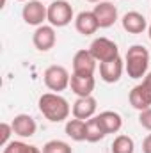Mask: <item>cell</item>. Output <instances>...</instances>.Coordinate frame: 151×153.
Returning a JSON list of instances; mask_svg holds the SVG:
<instances>
[{"mask_svg": "<svg viewBox=\"0 0 151 153\" xmlns=\"http://www.w3.org/2000/svg\"><path fill=\"white\" fill-rule=\"evenodd\" d=\"M39 111L48 121L52 123H62L68 119L71 112L70 103L66 98H62L59 93H44L39 98Z\"/></svg>", "mask_w": 151, "mask_h": 153, "instance_id": "obj_1", "label": "cell"}, {"mask_svg": "<svg viewBox=\"0 0 151 153\" xmlns=\"http://www.w3.org/2000/svg\"><path fill=\"white\" fill-rule=\"evenodd\" d=\"M150 68V52L142 45H133L128 48L124 57V70L130 78H142L148 75Z\"/></svg>", "mask_w": 151, "mask_h": 153, "instance_id": "obj_2", "label": "cell"}, {"mask_svg": "<svg viewBox=\"0 0 151 153\" xmlns=\"http://www.w3.org/2000/svg\"><path fill=\"white\" fill-rule=\"evenodd\" d=\"M43 78H44V85H46L52 93L66 91V89L70 87V82H71L70 71H68L64 66H59V64H53V66L46 68Z\"/></svg>", "mask_w": 151, "mask_h": 153, "instance_id": "obj_3", "label": "cell"}, {"mask_svg": "<svg viewBox=\"0 0 151 153\" xmlns=\"http://www.w3.org/2000/svg\"><path fill=\"white\" fill-rule=\"evenodd\" d=\"M73 20V7L68 0H53L48 5V22L52 27H66Z\"/></svg>", "mask_w": 151, "mask_h": 153, "instance_id": "obj_4", "label": "cell"}, {"mask_svg": "<svg viewBox=\"0 0 151 153\" xmlns=\"http://www.w3.org/2000/svg\"><path fill=\"white\" fill-rule=\"evenodd\" d=\"M128 100H130V105L137 111H144L151 107V71L142 78L141 84H137L130 91Z\"/></svg>", "mask_w": 151, "mask_h": 153, "instance_id": "obj_5", "label": "cell"}, {"mask_svg": "<svg viewBox=\"0 0 151 153\" xmlns=\"http://www.w3.org/2000/svg\"><path fill=\"white\" fill-rule=\"evenodd\" d=\"M89 52L93 53V57H94L98 62H107V61H112L115 57H119V48H117V45L109 38H96L91 43Z\"/></svg>", "mask_w": 151, "mask_h": 153, "instance_id": "obj_6", "label": "cell"}, {"mask_svg": "<svg viewBox=\"0 0 151 153\" xmlns=\"http://www.w3.org/2000/svg\"><path fill=\"white\" fill-rule=\"evenodd\" d=\"M21 16H23V22H25L27 25L41 27L43 22L48 20V7L43 5L41 0H29V2H25V5H23Z\"/></svg>", "mask_w": 151, "mask_h": 153, "instance_id": "obj_7", "label": "cell"}, {"mask_svg": "<svg viewBox=\"0 0 151 153\" xmlns=\"http://www.w3.org/2000/svg\"><path fill=\"white\" fill-rule=\"evenodd\" d=\"M55 41H57V34H55V27H52V25H41L34 30L32 43L39 52L52 50L55 46Z\"/></svg>", "mask_w": 151, "mask_h": 153, "instance_id": "obj_8", "label": "cell"}, {"mask_svg": "<svg viewBox=\"0 0 151 153\" xmlns=\"http://www.w3.org/2000/svg\"><path fill=\"white\" fill-rule=\"evenodd\" d=\"M93 13L98 20V23H100V29H109L117 22V7L112 2H103V0L98 2L94 5Z\"/></svg>", "mask_w": 151, "mask_h": 153, "instance_id": "obj_9", "label": "cell"}, {"mask_svg": "<svg viewBox=\"0 0 151 153\" xmlns=\"http://www.w3.org/2000/svg\"><path fill=\"white\" fill-rule=\"evenodd\" d=\"M96 59L93 57V53L87 50H78L73 57V73L78 75H94L96 71Z\"/></svg>", "mask_w": 151, "mask_h": 153, "instance_id": "obj_10", "label": "cell"}, {"mask_svg": "<svg viewBox=\"0 0 151 153\" xmlns=\"http://www.w3.org/2000/svg\"><path fill=\"white\" fill-rule=\"evenodd\" d=\"M96 109H98V102H96L94 96H80V98L75 100L71 112H73V117L87 121V119L94 117Z\"/></svg>", "mask_w": 151, "mask_h": 153, "instance_id": "obj_11", "label": "cell"}, {"mask_svg": "<svg viewBox=\"0 0 151 153\" xmlns=\"http://www.w3.org/2000/svg\"><path fill=\"white\" fill-rule=\"evenodd\" d=\"M123 70H124V62L121 57H115V59L107 61V62H100V76L107 84L119 82V78L123 75Z\"/></svg>", "mask_w": 151, "mask_h": 153, "instance_id": "obj_12", "label": "cell"}, {"mask_svg": "<svg viewBox=\"0 0 151 153\" xmlns=\"http://www.w3.org/2000/svg\"><path fill=\"white\" fill-rule=\"evenodd\" d=\"M70 87H71V91L75 93L78 98L80 96H93V91L96 87L94 75H78V73H73Z\"/></svg>", "mask_w": 151, "mask_h": 153, "instance_id": "obj_13", "label": "cell"}, {"mask_svg": "<svg viewBox=\"0 0 151 153\" xmlns=\"http://www.w3.org/2000/svg\"><path fill=\"white\" fill-rule=\"evenodd\" d=\"M75 29L82 36H93L100 29V23H98L93 11H82L75 18Z\"/></svg>", "mask_w": 151, "mask_h": 153, "instance_id": "obj_14", "label": "cell"}, {"mask_svg": "<svg viewBox=\"0 0 151 153\" xmlns=\"http://www.w3.org/2000/svg\"><path fill=\"white\" fill-rule=\"evenodd\" d=\"M13 130H14V134L16 135H20V137H23V139H27V137H32L34 134H36V130H38V125H36V121H34V117L29 114H18L14 116V119H13Z\"/></svg>", "mask_w": 151, "mask_h": 153, "instance_id": "obj_15", "label": "cell"}, {"mask_svg": "<svg viewBox=\"0 0 151 153\" xmlns=\"http://www.w3.org/2000/svg\"><path fill=\"white\" fill-rule=\"evenodd\" d=\"M121 23H123V29H124L128 34H142V32L148 29L146 18H144L141 13H137V11L126 13V14L123 16V20H121Z\"/></svg>", "mask_w": 151, "mask_h": 153, "instance_id": "obj_16", "label": "cell"}, {"mask_svg": "<svg viewBox=\"0 0 151 153\" xmlns=\"http://www.w3.org/2000/svg\"><path fill=\"white\" fill-rule=\"evenodd\" d=\"M105 135H107V130L101 125V121H100L98 116H94V117H91V119L85 121V141L87 143H98Z\"/></svg>", "mask_w": 151, "mask_h": 153, "instance_id": "obj_17", "label": "cell"}, {"mask_svg": "<svg viewBox=\"0 0 151 153\" xmlns=\"http://www.w3.org/2000/svg\"><path fill=\"white\" fill-rule=\"evenodd\" d=\"M98 117H100L101 125L105 126L107 135L109 134H117L121 130V126H123V117L117 112H114V111H103V112L98 114Z\"/></svg>", "mask_w": 151, "mask_h": 153, "instance_id": "obj_18", "label": "cell"}, {"mask_svg": "<svg viewBox=\"0 0 151 153\" xmlns=\"http://www.w3.org/2000/svg\"><path fill=\"white\" fill-rule=\"evenodd\" d=\"M66 135L70 139L76 141V143L85 141V121L84 119H78V117L68 119L66 121Z\"/></svg>", "mask_w": 151, "mask_h": 153, "instance_id": "obj_19", "label": "cell"}, {"mask_svg": "<svg viewBox=\"0 0 151 153\" xmlns=\"http://www.w3.org/2000/svg\"><path fill=\"white\" fill-rule=\"evenodd\" d=\"M110 150H112V153H133L135 152V143L130 135L121 134L114 139Z\"/></svg>", "mask_w": 151, "mask_h": 153, "instance_id": "obj_20", "label": "cell"}, {"mask_svg": "<svg viewBox=\"0 0 151 153\" xmlns=\"http://www.w3.org/2000/svg\"><path fill=\"white\" fill-rule=\"evenodd\" d=\"M43 153H73V150H71V146L68 143L53 139V141H48L43 146Z\"/></svg>", "mask_w": 151, "mask_h": 153, "instance_id": "obj_21", "label": "cell"}, {"mask_svg": "<svg viewBox=\"0 0 151 153\" xmlns=\"http://www.w3.org/2000/svg\"><path fill=\"white\" fill-rule=\"evenodd\" d=\"M11 134H14V130H13V125L11 123H0V144L2 146H7L11 141H9V137H11Z\"/></svg>", "mask_w": 151, "mask_h": 153, "instance_id": "obj_22", "label": "cell"}, {"mask_svg": "<svg viewBox=\"0 0 151 153\" xmlns=\"http://www.w3.org/2000/svg\"><path fill=\"white\" fill-rule=\"evenodd\" d=\"M27 150H29V144L21 141H11L7 146H4L2 153H27Z\"/></svg>", "mask_w": 151, "mask_h": 153, "instance_id": "obj_23", "label": "cell"}, {"mask_svg": "<svg viewBox=\"0 0 151 153\" xmlns=\"http://www.w3.org/2000/svg\"><path fill=\"white\" fill-rule=\"evenodd\" d=\"M139 123H141L142 128H146V130L151 132V107L141 111V114H139Z\"/></svg>", "mask_w": 151, "mask_h": 153, "instance_id": "obj_24", "label": "cell"}, {"mask_svg": "<svg viewBox=\"0 0 151 153\" xmlns=\"http://www.w3.org/2000/svg\"><path fill=\"white\" fill-rule=\"evenodd\" d=\"M142 153H151V134L142 141Z\"/></svg>", "mask_w": 151, "mask_h": 153, "instance_id": "obj_25", "label": "cell"}, {"mask_svg": "<svg viewBox=\"0 0 151 153\" xmlns=\"http://www.w3.org/2000/svg\"><path fill=\"white\" fill-rule=\"evenodd\" d=\"M27 153H43V150H39L38 146H34V144H29V150Z\"/></svg>", "mask_w": 151, "mask_h": 153, "instance_id": "obj_26", "label": "cell"}, {"mask_svg": "<svg viewBox=\"0 0 151 153\" xmlns=\"http://www.w3.org/2000/svg\"><path fill=\"white\" fill-rule=\"evenodd\" d=\"M85 2H91V4H98V2H101V0H85Z\"/></svg>", "mask_w": 151, "mask_h": 153, "instance_id": "obj_27", "label": "cell"}, {"mask_svg": "<svg viewBox=\"0 0 151 153\" xmlns=\"http://www.w3.org/2000/svg\"><path fill=\"white\" fill-rule=\"evenodd\" d=\"M148 36H150V39H151V25L148 27Z\"/></svg>", "mask_w": 151, "mask_h": 153, "instance_id": "obj_28", "label": "cell"}, {"mask_svg": "<svg viewBox=\"0 0 151 153\" xmlns=\"http://www.w3.org/2000/svg\"><path fill=\"white\" fill-rule=\"evenodd\" d=\"M16 2H29V0H16Z\"/></svg>", "mask_w": 151, "mask_h": 153, "instance_id": "obj_29", "label": "cell"}, {"mask_svg": "<svg viewBox=\"0 0 151 153\" xmlns=\"http://www.w3.org/2000/svg\"><path fill=\"white\" fill-rule=\"evenodd\" d=\"M41 2H43V0H41Z\"/></svg>", "mask_w": 151, "mask_h": 153, "instance_id": "obj_30", "label": "cell"}]
</instances>
